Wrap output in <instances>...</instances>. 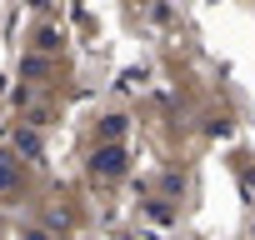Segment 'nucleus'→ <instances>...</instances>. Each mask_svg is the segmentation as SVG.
Returning <instances> with one entry per match:
<instances>
[{"label":"nucleus","instance_id":"f03ea898","mask_svg":"<svg viewBox=\"0 0 255 240\" xmlns=\"http://www.w3.org/2000/svg\"><path fill=\"white\" fill-rule=\"evenodd\" d=\"M95 170L115 175V170H120V150H100V155H95Z\"/></svg>","mask_w":255,"mask_h":240},{"label":"nucleus","instance_id":"f257e3e1","mask_svg":"<svg viewBox=\"0 0 255 240\" xmlns=\"http://www.w3.org/2000/svg\"><path fill=\"white\" fill-rule=\"evenodd\" d=\"M15 190H20V170H15V160H10V155H0V200L15 195Z\"/></svg>","mask_w":255,"mask_h":240}]
</instances>
